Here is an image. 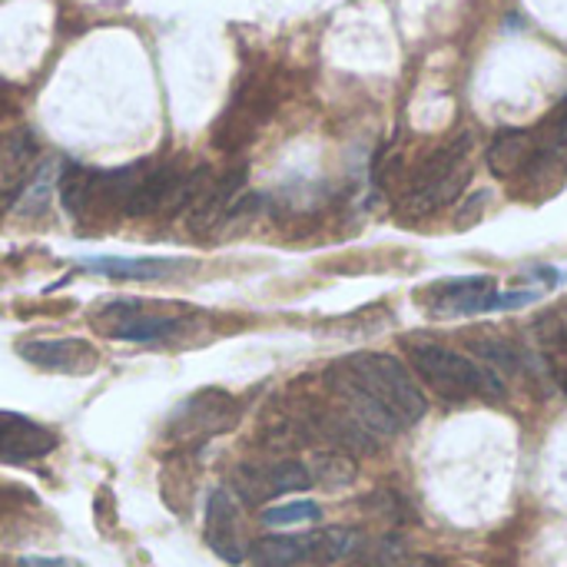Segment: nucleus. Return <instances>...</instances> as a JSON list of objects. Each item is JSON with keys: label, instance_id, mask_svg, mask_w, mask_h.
<instances>
[{"label": "nucleus", "instance_id": "obj_1", "mask_svg": "<svg viewBox=\"0 0 567 567\" xmlns=\"http://www.w3.org/2000/svg\"><path fill=\"white\" fill-rule=\"evenodd\" d=\"M409 359L415 372L445 399V402H468L475 395H505V382L498 379L495 369L478 365L475 359L439 346V342H412Z\"/></svg>", "mask_w": 567, "mask_h": 567}, {"label": "nucleus", "instance_id": "obj_2", "mask_svg": "<svg viewBox=\"0 0 567 567\" xmlns=\"http://www.w3.org/2000/svg\"><path fill=\"white\" fill-rule=\"evenodd\" d=\"M468 153H472V133H458L452 143H445L442 150H435L412 176L409 183V196L402 203V213L412 216H425L435 213L449 203H455L468 179H472V166H468Z\"/></svg>", "mask_w": 567, "mask_h": 567}, {"label": "nucleus", "instance_id": "obj_3", "mask_svg": "<svg viewBox=\"0 0 567 567\" xmlns=\"http://www.w3.org/2000/svg\"><path fill=\"white\" fill-rule=\"evenodd\" d=\"M346 369L409 429L415 422L425 419L429 412V402L419 389V382L412 379V372L395 359V355H385V352H359V355H349L342 359Z\"/></svg>", "mask_w": 567, "mask_h": 567}, {"label": "nucleus", "instance_id": "obj_4", "mask_svg": "<svg viewBox=\"0 0 567 567\" xmlns=\"http://www.w3.org/2000/svg\"><path fill=\"white\" fill-rule=\"evenodd\" d=\"M243 405L223 389H203L176 405L166 422V439L179 445H203L213 435H226L239 425Z\"/></svg>", "mask_w": 567, "mask_h": 567}, {"label": "nucleus", "instance_id": "obj_5", "mask_svg": "<svg viewBox=\"0 0 567 567\" xmlns=\"http://www.w3.org/2000/svg\"><path fill=\"white\" fill-rule=\"evenodd\" d=\"M326 382H329V389L342 399V405H346V415L349 419H355L362 429H369L375 439H392V435H399L405 425L346 369V362H336L332 369H329V375H326Z\"/></svg>", "mask_w": 567, "mask_h": 567}, {"label": "nucleus", "instance_id": "obj_6", "mask_svg": "<svg viewBox=\"0 0 567 567\" xmlns=\"http://www.w3.org/2000/svg\"><path fill=\"white\" fill-rule=\"evenodd\" d=\"M206 545L226 565H243L246 561V538H243L239 502L226 488L209 492V502H206Z\"/></svg>", "mask_w": 567, "mask_h": 567}, {"label": "nucleus", "instance_id": "obj_7", "mask_svg": "<svg viewBox=\"0 0 567 567\" xmlns=\"http://www.w3.org/2000/svg\"><path fill=\"white\" fill-rule=\"evenodd\" d=\"M20 359L47 369V372H63V375H90L100 362L96 349L83 339H30L20 342Z\"/></svg>", "mask_w": 567, "mask_h": 567}, {"label": "nucleus", "instance_id": "obj_8", "mask_svg": "<svg viewBox=\"0 0 567 567\" xmlns=\"http://www.w3.org/2000/svg\"><path fill=\"white\" fill-rule=\"evenodd\" d=\"M56 449V435L27 415L0 412V462L7 465H27L37 458H47Z\"/></svg>", "mask_w": 567, "mask_h": 567}, {"label": "nucleus", "instance_id": "obj_9", "mask_svg": "<svg viewBox=\"0 0 567 567\" xmlns=\"http://www.w3.org/2000/svg\"><path fill=\"white\" fill-rule=\"evenodd\" d=\"M183 179H186V173L179 169V163H163L156 169H146L143 179H140V186L126 199L123 213L126 216H153L159 209H173Z\"/></svg>", "mask_w": 567, "mask_h": 567}, {"label": "nucleus", "instance_id": "obj_10", "mask_svg": "<svg viewBox=\"0 0 567 567\" xmlns=\"http://www.w3.org/2000/svg\"><path fill=\"white\" fill-rule=\"evenodd\" d=\"M243 186H246V166H236V169H229L226 176L213 179L209 189L199 196V203L186 213L193 233L206 236V233H213L219 223H226V216H229L233 203L239 199Z\"/></svg>", "mask_w": 567, "mask_h": 567}, {"label": "nucleus", "instance_id": "obj_11", "mask_svg": "<svg viewBox=\"0 0 567 567\" xmlns=\"http://www.w3.org/2000/svg\"><path fill=\"white\" fill-rule=\"evenodd\" d=\"M256 567H322L319 565V538L309 535H272L252 545Z\"/></svg>", "mask_w": 567, "mask_h": 567}, {"label": "nucleus", "instance_id": "obj_12", "mask_svg": "<svg viewBox=\"0 0 567 567\" xmlns=\"http://www.w3.org/2000/svg\"><path fill=\"white\" fill-rule=\"evenodd\" d=\"M179 259H130V256H86L80 259V272L106 276V279H123V282H153L173 276Z\"/></svg>", "mask_w": 567, "mask_h": 567}, {"label": "nucleus", "instance_id": "obj_13", "mask_svg": "<svg viewBox=\"0 0 567 567\" xmlns=\"http://www.w3.org/2000/svg\"><path fill=\"white\" fill-rule=\"evenodd\" d=\"M33 159H37V143L30 130H13L0 136V196L13 199L23 193V186L33 176Z\"/></svg>", "mask_w": 567, "mask_h": 567}, {"label": "nucleus", "instance_id": "obj_14", "mask_svg": "<svg viewBox=\"0 0 567 567\" xmlns=\"http://www.w3.org/2000/svg\"><path fill=\"white\" fill-rule=\"evenodd\" d=\"M535 153H538V143L528 130H505L495 136L492 150H488V169L502 179L535 166Z\"/></svg>", "mask_w": 567, "mask_h": 567}, {"label": "nucleus", "instance_id": "obj_15", "mask_svg": "<svg viewBox=\"0 0 567 567\" xmlns=\"http://www.w3.org/2000/svg\"><path fill=\"white\" fill-rule=\"evenodd\" d=\"M56 193L60 203L70 216H83L93 206V193H96V169L86 166H66L56 179Z\"/></svg>", "mask_w": 567, "mask_h": 567}, {"label": "nucleus", "instance_id": "obj_16", "mask_svg": "<svg viewBox=\"0 0 567 567\" xmlns=\"http://www.w3.org/2000/svg\"><path fill=\"white\" fill-rule=\"evenodd\" d=\"M309 475H312V485H322L329 492H339V488H349L359 478V465L346 452H322V455L312 458Z\"/></svg>", "mask_w": 567, "mask_h": 567}, {"label": "nucleus", "instance_id": "obj_17", "mask_svg": "<svg viewBox=\"0 0 567 567\" xmlns=\"http://www.w3.org/2000/svg\"><path fill=\"white\" fill-rule=\"evenodd\" d=\"M179 329L176 319H159V316H133L126 322H120L116 329H110L106 336L120 339V342H156V339H169Z\"/></svg>", "mask_w": 567, "mask_h": 567}, {"label": "nucleus", "instance_id": "obj_18", "mask_svg": "<svg viewBox=\"0 0 567 567\" xmlns=\"http://www.w3.org/2000/svg\"><path fill=\"white\" fill-rule=\"evenodd\" d=\"M233 485H236V492H239V498H243L246 505H262V502L276 498L272 488H269V468L239 465L236 475H233Z\"/></svg>", "mask_w": 567, "mask_h": 567}, {"label": "nucleus", "instance_id": "obj_19", "mask_svg": "<svg viewBox=\"0 0 567 567\" xmlns=\"http://www.w3.org/2000/svg\"><path fill=\"white\" fill-rule=\"evenodd\" d=\"M269 488H272V495L306 492V488H312V475H309V468L302 462L286 458V462L269 468Z\"/></svg>", "mask_w": 567, "mask_h": 567}, {"label": "nucleus", "instance_id": "obj_20", "mask_svg": "<svg viewBox=\"0 0 567 567\" xmlns=\"http://www.w3.org/2000/svg\"><path fill=\"white\" fill-rule=\"evenodd\" d=\"M319 518H322V508L316 502H292V505H276V508H266L262 512V522L272 525V528L306 525V522H319Z\"/></svg>", "mask_w": 567, "mask_h": 567}, {"label": "nucleus", "instance_id": "obj_21", "mask_svg": "<svg viewBox=\"0 0 567 567\" xmlns=\"http://www.w3.org/2000/svg\"><path fill=\"white\" fill-rule=\"evenodd\" d=\"M50 196H53V166H43V169H37V176H30V183L23 186L17 209H27V213L43 209Z\"/></svg>", "mask_w": 567, "mask_h": 567}, {"label": "nucleus", "instance_id": "obj_22", "mask_svg": "<svg viewBox=\"0 0 567 567\" xmlns=\"http://www.w3.org/2000/svg\"><path fill=\"white\" fill-rule=\"evenodd\" d=\"M402 558H405V548L399 538H379L372 548H365L362 561L369 567H395L402 565Z\"/></svg>", "mask_w": 567, "mask_h": 567}, {"label": "nucleus", "instance_id": "obj_23", "mask_svg": "<svg viewBox=\"0 0 567 567\" xmlns=\"http://www.w3.org/2000/svg\"><path fill=\"white\" fill-rule=\"evenodd\" d=\"M538 336H542L545 342H551V346H555V342L567 346V306L548 312V316L538 322Z\"/></svg>", "mask_w": 567, "mask_h": 567}, {"label": "nucleus", "instance_id": "obj_24", "mask_svg": "<svg viewBox=\"0 0 567 567\" xmlns=\"http://www.w3.org/2000/svg\"><path fill=\"white\" fill-rule=\"evenodd\" d=\"M488 199H492V193H488V189H482V193L468 196V199H465V206H462V213H458V219H455V226H458V229L475 226V223L482 219V209L488 206Z\"/></svg>", "mask_w": 567, "mask_h": 567}, {"label": "nucleus", "instance_id": "obj_25", "mask_svg": "<svg viewBox=\"0 0 567 567\" xmlns=\"http://www.w3.org/2000/svg\"><path fill=\"white\" fill-rule=\"evenodd\" d=\"M20 567H86L83 561L73 558H40V555H27L20 558Z\"/></svg>", "mask_w": 567, "mask_h": 567}, {"label": "nucleus", "instance_id": "obj_26", "mask_svg": "<svg viewBox=\"0 0 567 567\" xmlns=\"http://www.w3.org/2000/svg\"><path fill=\"white\" fill-rule=\"evenodd\" d=\"M409 567H452L449 561H442V558H429V555H422V558H412Z\"/></svg>", "mask_w": 567, "mask_h": 567}]
</instances>
